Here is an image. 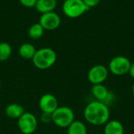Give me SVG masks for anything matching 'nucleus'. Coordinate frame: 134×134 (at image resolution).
<instances>
[{
    "label": "nucleus",
    "mask_w": 134,
    "mask_h": 134,
    "mask_svg": "<svg viewBox=\"0 0 134 134\" xmlns=\"http://www.w3.org/2000/svg\"><path fill=\"white\" fill-rule=\"evenodd\" d=\"M83 115L88 123L97 126H104L110 119V109L104 103L94 100L86 105Z\"/></svg>",
    "instance_id": "f257e3e1"
},
{
    "label": "nucleus",
    "mask_w": 134,
    "mask_h": 134,
    "mask_svg": "<svg viewBox=\"0 0 134 134\" xmlns=\"http://www.w3.org/2000/svg\"><path fill=\"white\" fill-rule=\"evenodd\" d=\"M57 58V53L53 49L45 47L36 50L32 62L38 69L45 70L51 68L56 63Z\"/></svg>",
    "instance_id": "f03ea898"
},
{
    "label": "nucleus",
    "mask_w": 134,
    "mask_h": 134,
    "mask_svg": "<svg viewBox=\"0 0 134 134\" xmlns=\"http://www.w3.org/2000/svg\"><path fill=\"white\" fill-rule=\"evenodd\" d=\"M52 116L53 122L60 128H68L75 121L74 111L67 106L58 107Z\"/></svg>",
    "instance_id": "7ed1b4c3"
},
{
    "label": "nucleus",
    "mask_w": 134,
    "mask_h": 134,
    "mask_svg": "<svg viewBox=\"0 0 134 134\" xmlns=\"http://www.w3.org/2000/svg\"><path fill=\"white\" fill-rule=\"evenodd\" d=\"M62 9L66 16L69 18H78L90 9L82 0H65Z\"/></svg>",
    "instance_id": "20e7f679"
},
{
    "label": "nucleus",
    "mask_w": 134,
    "mask_h": 134,
    "mask_svg": "<svg viewBox=\"0 0 134 134\" xmlns=\"http://www.w3.org/2000/svg\"><path fill=\"white\" fill-rule=\"evenodd\" d=\"M131 66L130 60L124 56H117L112 58L108 65V71L116 76L129 74Z\"/></svg>",
    "instance_id": "39448f33"
},
{
    "label": "nucleus",
    "mask_w": 134,
    "mask_h": 134,
    "mask_svg": "<svg viewBox=\"0 0 134 134\" xmlns=\"http://www.w3.org/2000/svg\"><path fill=\"white\" fill-rule=\"evenodd\" d=\"M17 126L23 134H32L38 127V120L31 112H24L19 119Z\"/></svg>",
    "instance_id": "423d86ee"
},
{
    "label": "nucleus",
    "mask_w": 134,
    "mask_h": 134,
    "mask_svg": "<svg viewBox=\"0 0 134 134\" xmlns=\"http://www.w3.org/2000/svg\"><path fill=\"white\" fill-rule=\"evenodd\" d=\"M91 93L95 98V100L102 102L108 107L114 102L115 99L114 93L111 92L104 84L93 85L91 88Z\"/></svg>",
    "instance_id": "0eeeda50"
},
{
    "label": "nucleus",
    "mask_w": 134,
    "mask_h": 134,
    "mask_svg": "<svg viewBox=\"0 0 134 134\" xmlns=\"http://www.w3.org/2000/svg\"><path fill=\"white\" fill-rule=\"evenodd\" d=\"M109 74L108 69L102 65L97 64L93 66L88 71L87 79L89 82L93 85L103 84L108 79Z\"/></svg>",
    "instance_id": "6e6552de"
},
{
    "label": "nucleus",
    "mask_w": 134,
    "mask_h": 134,
    "mask_svg": "<svg viewBox=\"0 0 134 134\" xmlns=\"http://www.w3.org/2000/svg\"><path fill=\"white\" fill-rule=\"evenodd\" d=\"M44 30L53 31L59 27L61 23L60 16L55 12H49L41 15L38 22Z\"/></svg>",
    "instance_id": "1a4fd4ad"
},
{
    "label": "nucleus",
    "mask_w": 134,
    "mask_h": 134,
    "mask_svg": "<svg viewBox=\"0 0 134 134\" xmlns=\"http://www.w3.org/2000/svg\"><path fill=\"white\" fill-rule=\"evenodd\" d=\"M58 107V100L53 94L46 93L42 95L39 100V108L42 112L53 114Z\"/></svg>",
    "instance_id": "9d476101"
},
{
    "label": "nucleus",
    "mask_w": 134,
    "mask_h": 134,
    "mask_svg": "<svg viewBox=\"0 0 134 134\" xmlns=\"http://www.w3.org/2000/svg\"><path fill=\"white\" fill-rule=\"evenodd\" d=\"M124 126L118 120H109L104 125V134H124Z\"/></svg>",
    "instance_id": "9b49d317"
},
{
    "label": "nucleus",
    "mask_w": 134,
    "mask_h": 134,
    "mask_svg": "<svg viewBox=\"0 0 134 134\" xmlns=\"http://www.w3.org/2000/svg\"><path fill=\"white\" fill-rule=\"evenodd\" d=\"M57 0H38L35 8L41 14L53 12L57 7Z\"/></svg>",
    "instance_id": "f8f14e48"
},
{
    "label": "nucleus",
    "mask_w": 134,
    "mask_h": 134,
    "mask_svg": "<svg viewBox=\"0 0 134 134\" xmlns=\"http://www.w3.org/2000/svg\"><path fill=\"white\" fill-rule=\"evenodd\" d=\"M25 112L24 108L22 105L13 103L6 106L5 109V114L7 117L13 119H18Z\"/></svg>",
    "instance_id": "ddd939ff"
},
{
    "label": "nucleus",
    "mask_w": 134,
    "mask_h": 134,
    "mask_svg": "<svg viewBox=\"0 0 134 134\" xmlns=\"http://www.w3.org/2000/svg\"><path fill=\"white\" fill-rule=\"evenodd\" d=\"M35 52H36L35 47L32 44L28 42L23 43L20 46L18 50L20 56L25 60H32Z\"/></svg>",
    "instance_id": "4468645a"
},
{
    "label": "nucleus",
    "mask_w": 134,
    "mask_h": 134,
    "mask_svg": "<svg viewBox=\"0 0 134 134\" xmlns=\"http://www.w3.org/2000/svg\"><path fill=\"white\" fill-rule=\"evenodd\" d=\"M67 134H87V128L82 121L75 120L68 127Z\"/></svg>",
    "instance_id": "2eb2a0df"
},
{
    "label": "nucleus",
    "mask_w": 134,
    "mask_h": 134,
    "mask_svg": "<svg viewBox=\"0 0 134 134\" xmlns=\"http://www.w3.org/2000/svg\"><path fill=\"white\" fill-rule=\"evenodd\" d=\"M44 28L39 23H35L32 24L28 29V36L34 40L39 39L42 37L44 34Z\"/></svg>",
    "instance_id": "dca6fc26"
},
{
    "label": "nucleus",
    "mask_w": 134,
    "mask_h": 134,
    "mask_svg": "<svg viewBox=\"0 0 134 134\" xmlns=\"http://www.w3.org/2000/svg\"><path fill=\"white\" fill-rule=\"evenodd\" d=\"M12 54V47L7 42L0 43V61L3 62L7 60Z\"/></svg>",
    "instance_id": "f3484780"
},
{
    "label": "nucleus",
    "mask_w": 134,
    "mask_h": 134,
    "mask_svg": "<svg viewBox=\"0 0 134 134\" xmlns=\"http://www.w3.org/2000/svg\"><path fill=\"white\" fill-rule=\"evenodd\" d=\"M40 120L43 123L48 124L49 122H53V116L52 114L47 112H42L40 115Z\"/></svg>",
    "instance_id": "a211bd4d"
},
{
    "label": "nucleus",
    "mask_w": 134,
    "mask_h": 134,
    "mask_svg": "<svg viewBox=\"0 0 134 134\" xmlns=\"http://www.w3.org/2000/svg\"><path fill=\"white\" fill-rule=\"evenodd\" d=\"M38 0H19V2H20V4L27 8H31V7H35L36 2Z\"/></svg>",
    "instance_id": "6ab92c4d"
},
{
    "label": "nucleus",
    "mask_w": 134,
    "mask_h": 134,
    "mask_svg": "<svg viewBox=\"0 0 134 134\" xmlns=\"http://www.w3.org/2000/svg\"><path fill=\"white\" fill-rule=\"evenodd\" d=\"M82 1L89 9L97 6L100 2V0H82Z\"/></svg>",
    "instance_id": "aec40b11"
},
{
    "label": "nucleus",
    "mask_w": 134,
    "mask_h": 134,
    "mask_svg": "<svg viewBox=\"0 0 134 134\" xmlns=\"http://www.w3.org/2000/svg\"><path fill=\"white\" fill-rule=\"evenodd\" d=\"M129 74H130V75L133 79H134V62L133 63H131V66H130V68Z\"/></svg>",
    "instance_id": "412c9836"
},
{
    "label": "nucleus",
    "mask_w": 134,
    "mask_h": 134,
    "mask_svg": "<svg viewBox=\"0 0 134 134\" xmlns=\"http://www.w3.org/2000/svg\"><path fill=\"white\" fill-rule=\"evenodd\" d=\"M132 93H133V96L134 97V82L133 84V86H132Z\"/></svg>",
    "instance_id": "4be33fe9"
},
{
    "label": "nucleus",
    "mask_w": 134,
    "mask_h": 134,
    "mask_svg": "<svg viewBox=\"0 0 134 134\" xmlns=\"http://www.w3.org/2000/svg\"><path fill=\"white\" fill-rule=\"evenodd\" d=\"M1 86H2V83H1V81H0V89H1Z\"/></svg>",
    "instance_id": "5701e85b"
},
{
    "label": "nucleus",
    "mask_w": 134,
    "mask_h": 134,
    "mask_svg": "<svg viewBox=\"0 0 134 134\" xmlns=\"http://www.w3.org/2000/svg\"><path fill=\"white\" fill-rule=\"evenodd\" d=\"M60 134H63V133H60Z\"/></svg>",
    "instance_id": "b1692460"
}]
</instances>
